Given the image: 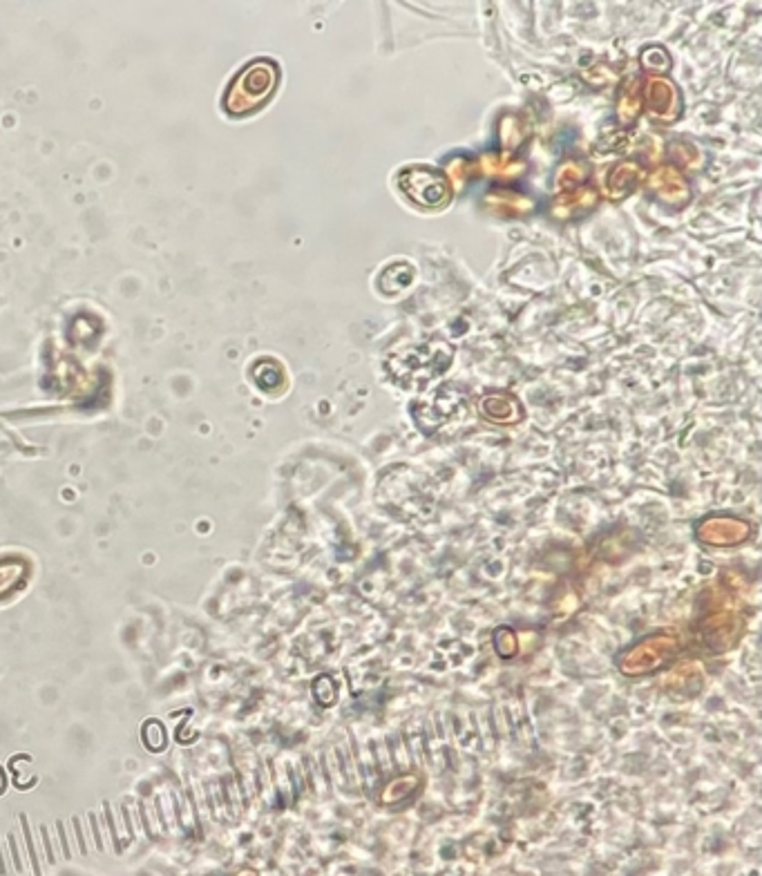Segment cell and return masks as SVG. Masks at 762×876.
<instances>
[{
    "instance_id": "cell-20",
    "label": "cell",
    "mask_w": 762,
    "mask_h": 876,
    "mask_svg": "<svg viewBox=\"0 0 762 876\" xmlns=\"http://www.w3.org/2000/svg\"><path fill=\"white\" fill-rule=\"evenodd\" d=\"M41 839H43V847H45V854H47V863L54 865L56 863V856H54L50 834H47V827L45 825H41Z\"/></svg>"
},
{
    "instance_id": "cell-12",
    "label": "cell",
    "mask_w": 762,
    "mask_h": 876,
    "mask_svg": "<svg viewBox=\"0 0 762 876\" xmlns=\"http://www.w3.org/2000/svg\"><path fill=\"white\" fill-rule=\"evenodd\" d=\"M595 202H597V197H595L593 190H581V193H577V195H570V197H561V199H557L555 208H561V211H555V213H557L559 217H568L570 213L588 211L590 206H595Z\"/></svg>"
},
{
    "instance_id": "cell-6",
    "label": "cell",
    "mask_w": 762,
    "mask_h": 876,
    "mask_svg": "<svg viewBox=\"0 0 762 876\" xmlns=\"http://www.w3.org/2000/svg\"><path fill=\"white\" fill-rule=\"evenodd\" d=\"M425 778L423 774H418V771H405V774L394 776L389 783H385V787L380 789L378 794V803L383 807H400L412 801L418 794H421Z\"/></svg>"
},
{
    "instance_id": "cell-14",
    "label": "cell",
    "mask_w": 762,
    "mask_h": 876,
    "mask_svg": "<svg viewBox=\"0 0 762 876\" xmlns=\"http://www.w3.org/2000/svg\"><path fill=\"white\" fill-rule=\"evenodd\" d=\"M21 818V825H23V836H25V845H27V854H30V863H32V870H34V876H43V870H41V863H38V852H36V845H34V839H32V830H30V821H27V816L25 814H21L18 816Z\"/></svg>"
},
{
    "instance_id": "cell-13",
    "label": "cell",
    "mask_w": 762,
    "mask_h": 876,
    "mask_svg": "<svg viewBox=\"0 0 762 876\" xmlns=\"http://www.w3.org/2000/svg\"><path fill=\"white\" fill-rule=\"evenodd\" d=\"M144 742L150 749H161L166 745V731L159 720H148L144 725Z\"/></svg>"
},
{
    "instance_id": "cell-7",
    "label": "cell",
    "mask_w": 762,
    "mask_h": 876,
    "mask_svg": "<svg viewBox=\"0 0 762 876\" xmlns=\"http://www.w3.org/2000/svg\"><path fill=\"white\" fill-rule=\"evenodd\" d=\"M646 106L657 119H673L678 114V90L669 79H651L646 83Z\"/></svg>"
},
{
    "instance_id": "cell-21",
    "label": "cell",
    "mask_w": 762,
    "mask_h": 876,
    "mask_svg": "<svg viewBox=\"0 0 762 876\" xmlns=\"http://www.w3.org/2000/svg\"><path fill=\"white\" fill-rule=\"evenodd\" d=\"M72 825H74V834H76V843H79V852L81 854H88V845H85V836H83V830H81V823H79V818H72Z\"/></svg>"
},
{
    "instance_id": "cell-1",
    "label": "cell",
    "mask_w": 762,
    "mask_h": 876,
    "mask_svg": "<svg viewBox=\"0 0 762 876\" xmlns=\"http://www.w3.org/2000/svg\"><path fill=\"white\" fill-rule=\"evenodd\" d=\"M682 651L680 635L671 628H662L640 637L633 644H628L624 651H619L615 666L624 678H649V675L660 673L678 660Z\"/></svg>"
},
{
    "instance_id": "cell-11",
    "label": "cell",
    "mask_w": 762,
    "mask_h": 876,
    "mask_svg": "<svg viewBox=\"0 0 762 876\" xmlns=\"http://www.w3.org/2000/svg\"><path fill=\"white\" fill-rule=\"evenodd\" d=\"M492 644L501 660H512V657L519 655V637L510 626H499L497 631H494Z\"/></svg>"
},
{
    "instance_id": "cell-24",
    "label": "cell",
    "mask_w": 762,
    "mask_h": 876,
    "mask_svg": "<svg viewBox=\"0 0 762 876\" xmlns=\"http://www.w3.org/2000/svg\"><path fill=\"white\" fill-rule=\"evenodd\" d=\"M7 874V865H5V856H3V847H0V876Z\"/></svg>"
},
{
    "instance_id": "cell-15",
    "label": "cell",
    "mask_w": 762,
    "mask_h": 876,
    "mask_svg": "<svg viewBox=\"0 0 762 876\" xmlns=\"http://www.w3.org/2000/svg\"><path fill=\"white\" fill-rule=\"evenodd\" d=\"M637 112H640V97L624 94L622 101H619V119L628 123L637 117Z\"/></svg>"
},
{
    "instance_id": "cell-17",
    "label": "cell",
    "mask_w": 762,
    "mask_h": 876,
    "mask_svg": "<svg viewBox=\"0 0 762 876\" xmlns=\"http://www.w3.org/2000/svg\"><path fill=\"white\" fill-rule=\"evenodd\" d=\"M581 177H584V168L577 166V164H568V166L561 168V173H559V186H561V188L575 186V182H577V179H581Z\"/></svg>"
},
{
    "instance_id": "cell-3",
    "label": "cell",
    "mask_w": 762,
    "mask_h": 876,
    "mask_svg": "<svg viewBox=\"0 0 762 876\" xmlns=\"http://www.w3.org/2000/svg\"><path fill=\"white\" fill-rule=\"evenodd\" d=\"M398 186L403 193L423 208H441L450 202L452 188L441 170L412 166L398 175Z\"/></svg>"
},
{
    "instance_id": "cell-18",
    "label": "cell",
    "mask_w": 762,
    "mask_h": 876,
    "mask_svg": "<svg viewBox=\"0 0 762 876\" xmlns=\"http://www.w3.org/2000/svg\"><path fill=\"white\" fill-rule=\"evenodd\" d=\"M88 821H90V830H92V836H94V845H97L99 852H103V850H106V845H103V839H101V827H99V821H97V814L90 812L88 814Z\"/></svg>"
},
{
    "instance_id": "cell-10",
    "label": "cell",
    "mask_w": 762,
    "mask_h": 876,
    "mask_svg": "<svg viewBox=\"0 0 762 876\" xmlns=\"http://www.w3.org/2000/svg\"><path fill=\"white\" fill-rule=\"evenodd\" d=\"M640 175H642V170L637 168L635 164L617 166L611 173V177H608V195H611L613 199H619V197H624L626 193H631V190L637 186V182H640Z\"/></svg>"
},
{
    "instance_id": "cell-2",
    "label": "cell",
    "mask_w": 762,
    "mask_h": 876,
    "mask_svg": "<svg viewBox=\"0 0 762 876\" xmlns=\"http://www.w3.org/2000/svg\"><path fill=\"white\" fill-rule=\"evenodd\" d=\"M745 628L747 624L736 606L729 602L722 606L711 604L698 620V640L713 655H722L740 642Z\"/></svg>"
},
{
    "instance_id": "cell-5",
    "label": "cell",
    "mask_w": 762,
    "mask_h": 876,
    "mask_svg": "<svg viewBox=\"0 0 762 876\" xmlns=\"http://www.w3.org/2000/svg\"><path fill=\"white\" fill-rule=\"evenodd\" d=\"M275 81H278L275 65L266 63V61L253 63L251 68H246L240 79L235 81L231 97H237V101H233L231 106H228V110L231 112L255 110L262 101L271 97Z\"/></svg>"
},
{
    "instance_id": "cell-22",
    "label": "cell",
    "mask_w": 762,
    "mask_h": 876,
    "mask_svg": "<svg viewBox=\"0 0 762 876\" xmlns=\"http://www.w3.org/2000/svg\"><path fill=\"white\" fill-rule=\"evenodd\" d=\"M56 830H59V839H61V850H63V856H65V859H72V852H70V845H68V836H65V827H63L61 821L56 823Z\"/></svg>"
},
{
    "instance_id": "cell-8",
    "label": "cell",
    "mask_w": 762,
    "mask_h": 876,
    "mask_svg": "<svg viewBox=\"0 0 762 876\" xmlns=\"http://www.w3.org/2000/svg\"><path fill=\"white\" fill-rule=\"evenodd\" d=\"M481 414L488 418L492 423L499 425H512L519 423L523 418L521 407L517 403V398L499 394V396H488L481 401Z\"/></svg>"
},
{
    "instance_id": "cell-23",
    "label": "cell",
    "mask_w": 762,
    "mask_h": 876,
    "mask_svg": "<svg viewBox=\"0 0 762 876\" xmlns=\"http://www.w3.org/2000/svg\"><path fill=\"white\" fill-rule=\"evenodd\" d=\"M121 812H123V821H126V832H128V836H130V839H135V827H132V821H130L128 805H123V807H121Z\"/></svg>"
},
{
    "instance_id": "cell-19",
    "label": "cell",
    "mask_w": 762,
    "mask_h": 876,
    "mask_svg": "<svg viewBox=\"0 0 762 876\" xmlns=\"http://www.w3.org/2000/svg\"><path fill=\"white\" fill-rule=\"evenodd\" d=\"M9 852H12V861H14L16 872H23L21 850H18V843H16V836H14V834H9Z\"/></svg>"
},
{
    "instance_id": "cell-9",
    "label": "cell",
    "mask_w": 762,
    "mask_h": 876,
    "mask_svg": "<svg viewBox=\"0 0 762 876\" xmlns=\"http://www.w3.org/2000/svg\"><path fill=\"white\" fill-rule=\"evenodd\" d=\"M651 186H653V190H657V195H660L664 202L682 204V202H687V197H689L687 182H684L680 173H675L673 168H662L660 173L651 179Z\"/></svg>"
},
{
    "instance_id": "cell-16",
    "label": "cell",
    "mask_w": 762,
    "mask_h": 876,
    "mask_svg": "<svg viewBox=\"0 0 762 876\" xmlns=\"http://www.w3.org/2000/svg\"><path fill=\"white\" fill-rule=\"evenodd\" d=\"M103 816H106V823H108V832H110V841L114 845V852L121 854L123 847H121V839H119V832H117V823H114V816H112V807H110L108 801H103Z\"/></svg>"
},
{
    "instance_id": "cell-4",
    "label": "cell",
    "mask_w": 762,
    "mask_h": 876,
    "mask_svg": "<svg viewBox=\"0 0 762 876\" xmlns=\"http://www.w3.org/2000/svg\"><path fill=\"white\" fill-rule=\"evenodd\" d=\"M754 537L751 521L736 514H707L695 523V539L707 548H738Z\"/></svg>"
},
{
    "instance_id": "cell-25",
    "label": "cell",
    "mask_w": 762,
    "mask_h": 876,
    "mask_svg": "<svg viewBox=\"0 0 762 876\" xmlns=\"http://www.w3.org/2000/svg\"><path fill=\"white\" fill-rule=\"evenodd\" d=\"M5 785H7V778H5V771L0 769V794H3V789H5Z\"/></svg>"
}]
</instances>
